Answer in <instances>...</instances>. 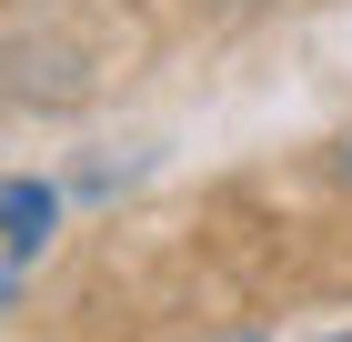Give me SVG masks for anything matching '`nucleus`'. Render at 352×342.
<instances>
[{
    "mask_svg": "<svg viewBox=\"0 0 352 342\" xmlns=\"http://www.w3.org/2000/svg\"><path fill=\"white\" fill-rule=\"evenodd\" d=\"M232 342H262V332H232Z\"/></svg>",
    "mask_w": 352,
    "mask_h": 342,
    "instance_id": "nucleus-5",
    "label": "nucleus"
},
{
    "mask_svg": "<svg viewBox=\"0 0 352 342\" xmlns=\"http://www.w3.org/2000/svg\"><path fill=\"white\" fill-rule=\"evenodd\" d=\"M121 182H131V161H81V191H91V202H111Z\"/></svg>",
    "mask_w": 352,
    "mask_h": 342,
    "instance_id": "nucleus-2",
    "label": "nucleus"
},
{
    "mask_svg": "<svg viewBox=\"0 0 352 342\" xmlns=\"http://www.w3.org/2000/svg\"><path fill=\"white\" fill-rule=\"evenodd\" d=\"M10 302H21V262H0V312H10Z\"/></svg>",
    "mask_w": 352,
    "mask_h": 342,
    "instance_id": "nucleus-3",
    "label": "nucleus"
},
{
    "mask_svg": "<svg viewBox=\"0 0 352 342\" xmlns=\"http://www.w3.org/2000/svg\"><path fill=\"white\" fill-rule=\"evenodd\" d=\"M332 182H352V131H342V141H332Z\"/></svg>",
    "mask_w": 352,
    "mask_h": 342,
    "instance_id": "nucleus-4",
    "label": "nucleus"
},
{
    "mask_svg": "<svg viewBox=\"0 0 352 342\" xmlns=\"http://www.w3.org/2000/svg\"><path fill=\"white\" fill-rule=\"evenodd\" d=\"M60 202H71V191L51 182V171H0V252H10V262H41V252H51V232H60Z\"/></svg>",
    "mask_w": 352,
    "mask_h": 342,
    "instance_id": "nucleus-1",
    "label": "nucleus"
},
{
    "mask_svg": "<svg viewBox=\"0 0 352 342\" xmlns=\"http://www.w3.org/2000/svg\"><path fill=\"white\" fill-rule=\"evenodd\" d=\"M332 342H352V332H332Z\"/></svg>",
    "mask_w": 352,
    "mask_h": 342,
    "instance_id": "nucleus-6",
    "label": "nucleus"
}]
</instances>
